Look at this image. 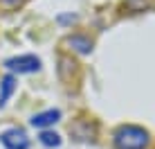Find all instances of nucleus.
<instances>
[{
	"label": "nucleus",
	"instance_id": "obj_1",
	"mask_svg": "<svg viewBox=\"0 0 155 149\" xmlns=\"http://www.w3.org/2000/svg\"><path fill=\"white\" fill-rule=\"evenodd\" d=\"M148 145V133L142 126L124 124L115 131V147L117 149H144Z\"/></svg>",
	"mask_w": 155,
	"mask_h": 149
},
{
	"label": "nucleus",
	"instance_id": "obj_7",
	"mask_svg": "<svg viewBox=\"0 0 155 149\" xmlns=\"http://www.w3.org/2000/svg\"><path fill=\"white\" fill-rule=\"evenodd\" d=\"M41 142L45 147H58L61 145V136L54 133V131H43L41 133Z\"/></svg>",
	"mask_w": 155,
	"mask_h": 149
},
{
	"label": "nucleus",
	"instance_id": "obj_5",
	"mask_svg": "<svg viewBox=\"0 0 155 149\" xmlns=\"http://www.w3.org/2000/svg\"><path fill=\"white\" fill-rule=\"evenodd\" d=\"M14 90H16V79H14V74H5L2 81H0V109L7 104V99L12 97Z\"/></svg>",
	"mask_w": 155,
	"mask_h": 149
},
{
	"label": "nucleus",
	"instance_id": "obj_6",
	"mask_svg": "<svg viewBox=\"0 0 155 149\" xmlns=\"http://www.w3.org/2000/svg\"><path fill=\"white\" fill-rule=\"evenodd\" d=\"M68 43H70L74 50L83 52V54H88V52L92 50V43H90L88 39H83V36H70V39H68Z\"/></svg>",
	"mask_w": 155,
	"mask_h": 149
},
{
	"label": "nucleus",
	"instance_id": "obj_2",
	"mask_svg": "<svg viewBox=\"0 0 155 149\" xmlns=\"http://www.w3.org/2000/svg\"><path fill=\"white\" fill-rule=\"evenodd\" d=\"M5 68L9 72H18V74H27V72H36L41 68V59L34 54H23V57H12L5 61Z\"/></svg>",
	"mask_w": 155,
	"mask_h": 149
},
{
	"label": "nucleus",
	"instance_id": "obj_4",
	"mask_svg": "<svg viewBox=\"0 0 155 149\" xmlns=\"http://www.w3.org/2000/svg\"><path fill=\"white\" fill-rule=\"evenodd\" d=\"M58 120H61V111L47 109V111L36 113L34 118H31V126H38V129H43V126H50V124H54V122H58Z\"/></svg>",
	"mask_w": 155,
	"mask_h": 149
},
{
	"label": "nucleus",
	"instance_id": "obj_3",
	"mask_svg": "<svg viewBox=\"0 0 155 149\" xmlns=\"http://www.w3.org/2000/svg\"><path fill=\"white\" fill-rule=\"evenodd\" d=\"M0 142H2L7 149H27L29 147V138L23 129H7L0 133Z\"/></svg>",
	"mask_w": 155,
	"mask_h": 149
}]
</instances>
